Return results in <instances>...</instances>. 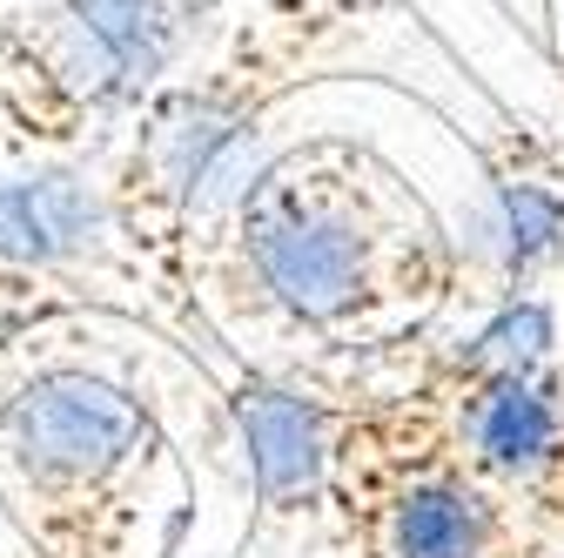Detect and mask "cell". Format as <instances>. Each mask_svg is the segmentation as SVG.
Segmentation results:
<instances>
[{"label": "cell", "mask_w": 564, "mask_h": 558, "mask_svg": "<svg viewBox=\"0 0 564 558\" xmlns=\"http://www.w3.org/2000/svg\"><path fill=\"white\" fill-rule=\"evenodd\" d=\"M551 343H557V323H551V303L538 297H511L498 316H490L464 351H457V377L464 384H484V377H531L551 364Z\"/></svg>", "instance_id": "52a82bcc"}, {"label": "cell", "mask_w": 564, "mask_h": 558, "mask_svg": "<svg viewBox=\"0 0 564 558\" xmlns=\"http://www.w3.org/2000/svg\"><path fill=\"white\" fill-rule=\"evenodd\" d=\"M518 518L505 498L451 458L410 464L383 492V551L390 558H518Z\"/></svg>", "instance_id": "5b68a950"}, {"label": "cell", "mask_w": 564, "mask_h": 558, "mask_svg": "<svg viewBox=\"0 0 564 558\" xmlns=\"http://www.w3.org/2000/svg\"><path fill=\"white\" fill-rule=\"evenodd\" d=\"M188 41V0H34L0 21V135L75 155L149 101Z\"/></svg>", "instance_id": "7a4b0ae2"}, {"label": "cell", "mask_w": 564, "mask_h": 558, "mask_svg": "<svg viewBox=\"0 0 564 558\" xmlns=\"http://www.w3.org/2000/svg\"><path fill=\"white\" fill-rule=\"evenodd\" d=\"M223 236L249 269V290L296 330H343L377 303L383 223L364 189L316 169V155H269Z\"/></svg>", "instance_id": "3957f363"}, {"label": "cell", "mask_w": 564, "mask_h": 558, "mask_svg": "<svg viewBox=\"0 0 564 558\" xmlns=\"http://www.w3.org/2000/svg\"><path fill=\"white\" fill-rule=\"evenodd\" d=\"M229 404L249 444V484L262 518H303L336 471L329 410L290 377H242Z\"/></svg>", "instance_id": "277c9868"}, {"label": "cell", "mask_w": 564, "mask_h": 558, "mask_svg": "<svg viewBox=\"0 0 564 558\" xmlns=\"http://www.w3.org/2000/svg\"><path fill=\"white\" fill-rule=\"evenodd\" d=\"M464 256L511 297L564 256V175L538 155H490Z\"/></svg>", "instance_id": "8992f818"}, {"label": "cell", "mask_w": 564, "mask_h": 558, "mask_svg": "<svg viewBox=\"0 0 564 558\" xmlns=\"http://www.w3.org/2000/svg\"><path fill=\"white\" fill-rule=\"evenodd\" d=\"M162 458L155 404L82 357H47L0 397V518L34 558H134Z\"/></svg>", "instance_id": "6da1fadb"}]
</instances>
